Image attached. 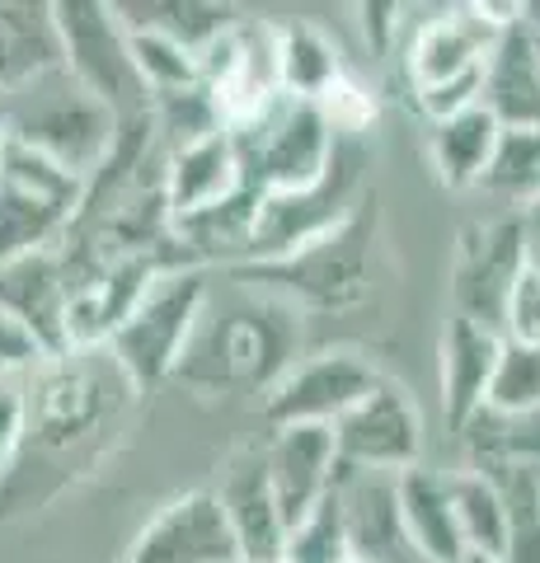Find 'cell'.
<instances>
[{
  "mask_svg": "<svg viewBox=\"0 0 540 563\" xmlns=\"http://www.w3.org/2000/svg\"><path fill=\"white\" fill-rule=\"evenodd\" d=\"M536 47H540V33H536Z\"/></svg>",
  "mask_w": 540,
  "mask_h": 563,
  "instance_id": "cell-38",
  "label": "cell"
},
{
  "mask_svg": "<svg viewBox=\"0 0 540 563\" xmlns=\"http://www.w3.org/2000/svg\"><path fill=\"white\" fill-rule=\"evenodd\" d=\"M202 306H207V273L202 268L179 263V268H165L151 282L142 306L132 310V320L118 329L109 343L113 362L123 366L136 390L179 376L188 347L198 339Z\"/></svg>",
  "mask_w": 540,
  "mask_h": 563,
  "instance_id": "cell-5",
  "label": "cell"
},
{
  "mask_svg": "<svg viewBox=\"0 0 540 563\" xmlns=\"http://www.w3.org/2000/svg\"><path fill=\"white\" fill-rule=\"evenodd\" d=\"M225 521L235 531L240 563H283L287 559V521L277 507L264 451H240L217 488Z\"/></svg>",
  "mask_w": 540,
  "mask_h": 563,
  "instance_id": "cell-16",
  "label": "cell"
},
{
  "mask_svg": "<svg viewBox=\"0 0 540 563\" xmlns=\"http://www.w3.org/2000/svg\"><path fill=\"white\" fill-rule=\"evenodd\" d=\"M10 109V136L24 146L52 155L57 165L80 174L85 184L109 165V155L123 136V122L109 103H99L71 70H47L29 90L5 95Z\"/></svg>",
  "mask_w": 540,
  "mask_h": 563,
  "instance_id": "cell-1",
  "label": "cell"
},
{
  "mask_svg": "<svg viewBox=\"0 0 540 563\" xmlns=\"http://www.w3.org/2000/svg\"><path fill=\"white\" fill-rule=\"evenodd\" d=\"M399 517H405L423 559H432V563H465L470 559L456 507H451L447 470L414 465L409 474H399Z\"/></svg>",
  "mask_w": 540,
  "mask_h": 563,
  "instance_id": "cell-21",
  "label": "cell"
},
{
  "mask_svg": "<svg viewBox=\"0 0 540 563\" xmlns=\"http://www.w3.org/2000/svg\"><path fill=\"white\" fill-rule=\"evenodd\" d=\"M527 29L540 33V5H527Z\"/></svg>",
  "mask_w": 540,
  "mask_h": 563,
  "instance_id": "cell-35",
  "label": "cell"
},
{
  "mask_svg": "<svg viewBox=\"0 0 540 563\" xmlns=\"http://www.w3.org/2000/svg\"><path fill=\"white\" fill-rule=\"evenodd\" d=\"M447 488H451V507H456L465 550L508 563V507H503L498 484L475 465H456L447 470Z\"/></svg>",
  "mask_w": 540,
  "mask_h": 563,
  "instance_id": "cell-23",
  "label": "cell"
},
{
  "mask_svg": "<svg viewBox=\"0 0 540 563\" xmlns=\"http://www.w3.org/2000/svg\"><path fill=\"white\" fill-rule=\"evenodd\" d=\"M85 192L80 174L10 136L0 155V263L62 250L80 225Z\"/></svg>",
  "mask_w": 540,
  "mask_h": 563,
  "instance_id": "cell-2",
  "label": "cell"
},
{
  "mask_svg": "<svg viewBox=\"0 0 540 563\" xmlns=\"http://www.w3.org/2000/svg\"><path fill=\"white\" fill-rule=\"evenodd\" d=\"M128 563H240L235 531L212 488L184 493L136 531Z\"/></svg>",
  "mask_w": 540,
  "mask_h": 563,
  "instance_id": "cell-11",
  "label": "cell"
},
{
  "mask_svg": "<svg viewBox=\"0 0 540 563\" xmlns=\"http://www.w3.org/2000/svg\"><path fill=\"white\" fill-rule=\"evenodd\" d=\"M128 372L113 362L109 347L95 352H66V357H47L33 366L24 380V404H29V437L24 446H38L52 455H66L95 437L109 422L113 395L109 380H123Z\"/></svg>",
  "mask_w": 540,
  "mask_h": 563,
  "instance_id": "cell-4",
  "label": "cell"
},
{
  "mask_svg": "<svg viewBox=\"0 0 540 563\" xmlns=\"http://www.w3.org/2000/svg\"><path fill=\"white\" fill-rule=\"evenodd\" d=\"M235 146L254 192H301L316 188L343 146L334 118L316 99L277 95L254 118L235 122Z\"/></svg>",
  "mask_w": 540,
  "mask_h": 563,
  "instance_id": "cell-3",
  "label": "cell"
},
{
  "mask_svg": "<svg viewBox=\"0 0 540 563\" xmlns=\"http://www.w3.org/2000/svg\"><path fill=\"white\" fill-rule=\"evenodd\" d=\"M5 376H10V372H0V380H5Z\"/></svg>",
  "mask_w": 540,
  "mask_h": 563,
  "instance_id": "cell-37",
  "label": "cell"
},
{
  "mask_svg": "<svg viewBox=\"0 0 540 563\" xmlns=\"http://www.w3.org/2000/svg\"><path fill=\"white\" fill-rule=\"evenodd\" d=\"M367 244H372V217H367V202H362L324 240L306 244V250H296L287 258L245 263V268H231V273L245 282H273V287L301 296L310 306L343 310L367 291Z\"/></svg>",
  "mask_w": 540,
  "mask_h": 563,
  "instance_id": "cell-7",
  "label": "cell"
},
{
  "mask_svg": "<svg viewBox=\"0 0 540 563\" xmlns=\"http://www.w3.org/2000/svg\"><path fill=\"white\" fill-rule=\"evenodd\" d=\"M245 161H240L235 132L221 128L202 141H188V146L165 155V202H169V221L198 217L207 207L231 202L235 192H245Z\"/></svg>",
  "mask_w": 540,
  "mask_h": 563,
  "instance_id": "cell-17",
  "label": "cell"
},
{
  "mask_svg": "<svg viewBox=\"0 0 540 563\" xmlns=\"http://www.w3.org/2000/svg\"><path fill=\"white\" fill-rule=\"evenodd\" d=\"M480 103L503 132H540V47L527 24L508 29L484 62Z\"/></svg>",
  "mask_w": 540,
  "mask_h": 563,
  "instance_id": "cell-19",
  "label": "cell"
},
{
  "mask_svg": "<svg viewBox=\"0 0 540 563\" xmlns=\"http://www.w3.org/2000/svg\"><path fill=\"white\" fill-rule=\"evenodd\" d=\"M465 563H498V559H484V554H470Z\"/></svg>",
  "mask_w": 540,
  "mask_h": 563,
  "instance_id": "cell-36",
  "label": "cell"
},
{
  "mask_svg": "<svg viewBox=\"0 0 540 563\" xmlns=\"http://www.w3.org/2000/svg\"><path fill=\"white\" fill-rule=\"evenodd\" d=\"M277 66H283V95H291V99L320 103L334 85H343V66H339L334 43L306 20L277 24Z\"/></svg>",
  "mask_w": 540,
  "mask_h": 563,
  "instance_id": "cell-24",
  "label": "cell"
},
{
  "mask_svg": "<svg viewBox=\"0 0 540 563\" xmlns=\"http://www.w3.org/2000/svg\"><path fill=\"white\" fill-rule=\"evenodd\" d=\"M503 343H521V347H540V258L531 250V263L517 273L508 306H503Z\"/></svg>",
  "mask_w": 540,
  "mask_h": 563,
  "instance_id": "cell-30",
  "label": "cell"
},
{
  "mask_svg": "<svg viewBox=\"0 0 540 563\" xmlns=\"http://www.w3.org/2000/svg\"><path fill=\"white\" fill-rule=\"evenodd\" d=\"M24 437H29V404H24V376H5L0 380V488L14 474L24 455Z\"/></svg>",
  "mask_w": 540,
  "mask_h": 563,
  "instance_id": "cell-31",
  "label": "cell"
},
{
  "mask_svg": "<svg viewBox=\"0 0 540 563\" xmlns=\"http://www.w3.org/2000/svg\"><path fill=\"white\" fill-rule=\"evenodd\" d=\"M508 29H494L480 14V5H451L442 14H432L414 29L409 38V85L418 90H438V85H456L470 76H484L494 43Z\"/></svg>",
  "mask_w": 540,
  "mask_h": 563,
  "instance_id": "cell-14",
  "label": "cell"
},
{
  "mask_svg": "<svg viewBox=\"0 0 540 563\" xmlns=\"http://www.w3.org/2000/svg\"><path fill=\"white\" fill-rule=\"evenodd\" d=\"M348 544L357 563H432L399 517V474H339Z\"/></svg>",
  "mask_w": 540,
  "mask_h": 563,
  "instance_id": "cell-15",
  "label": "cell"
},
{
  "mask_svg": "<svg viewBox=\"0 0 540 563\" xmlns=\"http://www.w3.org/2000/svg\"><path fill=\"white\" fill-rule=\"evenodd\" d=\"M503 357V333L451 314L442 329V409L451 432H465V422L489 404V385Z\"/></svg>",
  "mask_w": 540,
  "mask_h": 563,
  "instance_id": "cell-18",
  "label": "cell"
},
{
  "mask_svg": "<svg viewBox=\"0 0 540 563\" xmlns=\"http://www.w3.org/2000/svg\"><path fill=\"white\" fill-rule=\"evenodd\" d=\"M339 465L348 474H409L423 455V418L399 385H381L334 422Z\"/></svg>",
  "mask_w": 540,
  "mask_h": 563,
  "instance_id": "cell-10",
  "label": "cell"
},
{
  "mask_svg": "<svg viewBox=\"0 0 540 563\" xmlns=\"http://www.w3.org/2000/svg\"><path fill=\"white\" fill-rule=\"evenodd\" d=\"M5 141H10V109H5V95H0V155H5Z\"/></svg>",
  "mask_w": 540,
  "mask_h": 563,
  "instance_id": "cell-34",
  "label": "cell"
},
{
  "mask_svg": "<svg viewBox=\"0 0 540 563\" xmlns=\"http://www.w3.org/2000/svg\"><path fill=\"white\" fill-rule=\"evenodd\" d=\"M381 385H386V376H381L367 357L329 347L301 366H287L283 380L268 390L264 418H268V428H301V422L334 428L343 413H353Z\"/></svg>",
  "mask_w": 540,
  "mask_h": 563,
  "instance_id": "cell-8",
  "label": "cell"
},
{
  "mask_svg": "<svg viewBox=\"0 0 540 563\" xmlns=\"http://www.w3.org/2000/svg\"><path fill=\"white\" fill-rule=\"evenodd\" d=\"M57 10L62 62L99 103H109L118 122H142L155 113L142 70L132 62L128 29L118 20V5H95V0H66Z\"/></svg>",
  "mask_w": 540,
  "mask_h": 563,
  "instance_id": "cell-6",
  "label": "cell"
},
{
  "mask_svg": "<svg viewBox=\"0 0 540 563\" xmlns=\"http://www.w3.org/2000/svg\"><path fill=\"white\" fill-rule=\"evenodd\" d=\"M484 409H498V413L540 409V347L503 343V357H498L489 404H484Z\"/></svg>",
  "mask_w": 540,
  "mask_h": 563,
  "instance_id": "cell-29",
  "label": "cell"
},
{
  "mask_svg": "<svg viewBox=\"0 0 540 563\" xmlns=\"http://www.w3.org/2000/svg\"><path fill=\"white\" fill-rule=\"evenodd\" d=\"M498 118L475 103V109H465L447 122H432L428 132V155H432V169H438V179L447 188H480L484 174H489V161L498 151Z\"/></svg>",
  "mask_w": 540,
  "mask_h": 563,
  "instance_id": "cell-22",
  "label": "cell"
},
{
  "mask_svg": "<svg viewBox=\"0 0 540 563\" xmlns=\"http://www.w3.org/2000/svg\"><path fill=\"white\" fill-rule=\"evenodd\" d=\"M405 5H362V29H367V43H372V52H386L395 47V38L405 33Z\"/></svg>",
  "mask_w": 540,
  "mask_h": 563,
  "instance_id": "cell-32",
  "label": "cell"
},
{
  "mask_svg": "<svg viewBox=\"0 0 540 563\" xmlns=\"http://www.w3.org/2000/svg\"><path fill=\"white\" fill-rule=\"evenodd\" d=\"M521 217H527V231H531V244H536V250H540V202H536V207H527V211H521Z\"/></svg>",
  "mask_w": 540,
  "mask_h": 563,
  "instance_id": "cell-33",
  "label": "cell"
},
{
  "mask_svg": "<svg viewBox=\"0 0 540 563\" xmlns=\"http://www.w3.org/2000/svg\"><path fill=\"white\" fill-rule=\"evenodd\" d=\"M489 198L527 211L540 202V132H503L489 174L480 184Z\"/></svg>",
  "mask_w": 540,
  "mask_h": 563,
  "instance_id": "cell-27",
  "label": "cell"
},
{
  "mask_svg": "<svg viewBox=\"0 0 540 563\" xmlns=\"http://www.w3.org/2000/svg\"><path fill=\"white\" fill-rule=\"evenodd\" d=\"M128 43H132V62H136V70H142L151 99L202 90L198 52L194 47H184L179 38H169V33H155V29H128Z\"/></svg>",
  "mask_w": 540,
  "mask_h": 563,
  "instance_id": "cell-26",
  "label": "cell"
},
{
  "mask_svg": "<svg viewBox=\"0 0 540 563\" xmlns=\"http://www.w3.org/2000/svg\"><path fill=\"white\" fill-rule=\"evenodd\" d=\"M264 455H268V479L277 493V507H283V521L291 536L339 484V474H343L339 437H334V428H316V422L273 428Z\"/></svg>",
  "mask_w": 540,
  "mask_h": 563,
  "instance_id": "cell-13",
  "label": "cell"
},
{
  "mask_svg": "<svg viewBox=\"0 0 540 563\" xmlns=\"http://www.w3.org/2000/svg\"><path fill=\"white\" fill-rule=\"evenodd\" d=\"M531 263V231L521 211L470 225L456 254V314L498 329L517 273Z\"/></svg>",
  "mask_w": 540,
  "mask_h": 563,
  "instance_id": "cell-9",
  "label": "cell"
},
{
  "mask_svg": "<svg viewBox=\"0 0 540 563\" xmlns=\"http://www.w3.org/2000/svg\"><path fill=\"white\" fill-rule=\"evenodd\" d=\"M71 291H76V277L66 268L62 250L0 263V310L43 347V357H66L71 352V339H66Z\"/></svg>",
  "mask_w": 540,
  "mask_h": 563,
  "instance_id": "cell-12",
  "label": "cell"
},
{
  "mask_svg": "<svg viewBox=\"0 0 540 563\" xmlns=\"http://www.w3.org/2000/svg\"><path fill=\"white\" fill-rule=\"evenodd\" d=\"M62 33L52 5L0 0V95H20L47 70H62Z\"/></svg>",
  "mask_w": 540,
  "mask_h": 563,
  "instance_id": "cell-20",
  "label": "cell"
},
{
  "mask_svg": "<svg viewBox=\"0 0 540 563\" xmlns=\"http://www.w3.org/2000/svg\"><path fill=\"white\" fill-rule=\"evenodd\" d=\"M348 559H353V544H348L343 498H339V484H334V493L287 536L283 563H348Z\"/></svg>",
  "mask_w": 540,
  "mask_h": 563,
  "instance_id": "cell-28",
  "label": "cell"
},
{
  "mask_svg": "<svg viewBox=\"0 0 540 563\" xmlns=\"http://www.w3.org/2000/svg\"><path fill=\"white\" fill-rule=\"evenodd\" d=\"M465 465H531L540 470V409L498 413L480 409L461 432Z\"/></svg>",
  "mask_w": 540,
  "mask_h": 563,
  "instance_id": "cell-25",
  "label": "cell"
}]
</instances>
